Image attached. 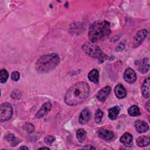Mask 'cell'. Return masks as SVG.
<instances>
[{
	"label": "cell",
	"instance_id": "24",
	"mask_svg": "<svg viewBox=\"0 0 150 150\" xmlns=\"http://www.w3.org/2000/svg\"><path fill=\"white\" fill-rule=\"evenodd\" d=\"M5 138L6 139V140L8 141H9V142L10 141L11 142V144L12 145V146H15V145H16V143H15V142H18L17 141V139L15 138V135L12 134H9L6 135L5 137Z\"/></svg>",
	"mask_w": 150,
	"mask_h": 150
},
{
	"label": "cell",
	"instance_id": "16",
	"mask_svg": "<svg viewBox=\"0 0 150 150\" xmlns=\"http://www.w3.org/2000/svg\"><path fill=\"white\" fill-rule=\"evenodd\" d=\"M149 80L150 78L147 77L142 85V95L146 98H149Z\"/></svg>",
	"mask_w": 150,
	"mask_h": 150
},
{
	"label": "cell",
	"instance_id": "22",
	"mask_svg": "<svg viewBox=\"0 0 150 150\" xmlns=\"http://www.w3.org/2000/svg\"><path fill=\"white\" fill-rule=\"evenodd\" d=\"M9 77L8 71L5 69H1L0 73V81L1 83H4L6 81Z\"/></svg>",
	"mask_w": 150,
	"mask_h": 150
},
{
	"label": "cell",
	"instance_id": "21",
	"mask_svg": "<svg viewBox=\"0 0 150 150\" xmlns=\"http://www.w3.org/2000/svg\"><path fill=\"white\" fill-rule=\"evenodd\" d=\"M86 136V132L83 128H80L77 131L76 137L79 142H82L85 139Z\"/></svg>",
	"mask_w": 150,
	"mask_h": 150
},
{
	"label": "cell",
	"instance_id": "12",
	"mask_svg": "<svg viewBox=\"0 0 150 150\" xmlns=\"http://www.w3.org/2000/svg\"><path fill=\"white\" fill-rule=\"evenodd\" d=\"M135 127L138 133H144L146 132L149 129L148 124L142 120H137L135 122Z\"/></svg>",
	"mask_w": 150,
	"mask_h": 150
},
{
	"label": "cell",
	"instance_id": "19",
	"mask_svg": "<svg viewBox=\"0 0 150 150\" xmlns=\"http://www.w3.org/2000/svg\"><path fill=\"white\" fill-rule=\"evenodd\" d=\"M150 139L148 137L141 136L137 139V144L139 147H145L149 144Z\"/></svg>",
	"mask_w": 150,
	"mask_h": 150
},
{
	"label": "cell",
	"instance_id": "15",
	"mask_svg": "<svg viewBox=\"0 0 150 150\" xmlns=\"http://www.w3.org/2000/svg\"><path fill=\"white\" fill-rule=\"evenodd\" d=\"M114 93L116 97L120 99L124 98L127 95V92L124 87L121 84H118L115 86Z\"/></svg>",
	"mask_w": 150,
	"mask_h": 150
},
{
	"label": "cell",
	"instance_id": "1",
	"mask_svg": "<svg viewBox=\"0 0 150 150\" xmlns=\"http://www.w3.org/2000/svg\"><path fill=\"white\" fill-rule=\"evenodd\" d=\"M90 87L84 81L77 82L71 86L64 96V102L69 105H76L82 103L88 96Z\"/></svg>",
	"mask_w": 150,
	"mask_h": 150
},
{
	"label": "cell",
	"instance_id": "28",
	"mask_svg": "<svg viewBox=\"0 0 150 150\" xmlns=\"http://www.w3.org/2000/svg\"><path fill=\"white\" fill-rule=\"evenodd\" d=\"M84 149H94L95 148L92 146L91 145H87L86 146H84Z\"/></svg>",
	"mask_w": 150,
	"mask_h": 150
},
{
	"label": "cell",
	"instance_id": "13",
	"mask_svg": "<svg viewBox=\"0 0 150 150\" xmlns=\"http://www.w3.org/2000/svg\"><path fill=\"white\" fill-rule=\"evenodd\" d=\"M133 138L131 134L129 133L126 132L120 138V142L127 147H131L133 144Z\"/></svg>",
	"mask_w": 150,
	"mask_h": 150
},
{
	"label": "cell",
	"instance_id": "3",
	"mask_svg": "<svg viewBox=\"0 0 150 150\" xmlns=\"http://www.w3.org/2000/svg\"><path fill=\"white\" fill-rule=\"evenodd\" d=\"M60 62V58L56 53H49L40 56L36 61L35 68L40 73H47L54 69Z\"/></svg>",
	"mask_w": 150,
	"mask_h": 150
},
{
	"label": "cell",
	"instance_id": "7",
	"mask_svg": "<svg viewBox=\"0 0 150 150\" xmlns=\"http://www.w3.org/2000/svg\"><path fill=\"white\" fill-rule=\"evenodd\" d=\"M148 34V31L146 29H141L139 30L136 34L133 40V46L134 47H137L139 46L142 41L145 39Z\"/></svg>",
	"mask_w": 150,
	"mask_h": 150
},
{
	"label": "cell",
	"instance_id": "20",
	"mask_svg": "<svg viewBox=\"0 0 150 150\" xmlns=\"http://www.w3.org/2000/svg\"><path fill=\"white\" fill-rule=\"evenodd\" d=\"M128 112L131 116H133V117L138 116L141 114L139 108L135 105H134L130 107L128 110Z\"/></svg>",
	"mask_w": 150,
	"mask_h": 150
},
{
	"label": "cell",
	"instance_id": "31",
	"mask_svg": "<svg viewBox=\"0 0 150 150\" xmlns=\"http://www.w3.org/2000/svg\"><path fill=\"white\" fill-rule=\"evenodd\" d=\"M49 149V148L47 147H42V148H39V149Z\"/></svg>",
	"mask_w": 150,
	"mask_h": 150
},
{
	"label": "cell",
	"instance_id": "6",
	"mask_svg": "<svg viewBox=\"0 0 150 150\" xmlns=\"http://www.w3.org/2000/svg\"><path fill=\"white\" fill-rule=\"evenodd\" d=\"M137 69L139 72L142 74L146 73L149 69V59L148 58H144L142 59L137 60L135 62Z\"/></svg>",
	"mask_w": 150,
	"mask_h": 150
},
{
	"label": "cell",
	"instance_id": "18",
	"mask_svg": "<svg viewBox=\"0 0 150 150\" xmlns=\"http://www.w3.org/2000/svg\"><path fill=\"white\" fill-rule=\"evenodd\" d=\"M88 78L91 82L98 84L99 81V74L97 69H93L90 71L88 75Z\"/></svg>",
	"mask_w": 150,
	"mask_h": 150
},
{
	"label": "cell",
	"instance_id": "27",
	"mask_svg": "<svg viewBox=\"0 0 150 150\" xmlns=\"http://www.w3.org/2000/svg\"><path fill=\"white\" fill-rule=\"evenodd\" d=\"M54 137L52 135H48L45 138V142L46 143V144H52L54 141Z\"/></svg>",
	"mask_w": 150,
	"mask_h": 150
},
{
	"label": "cell",
	"instance_id": "26",
	"mask_svg": "<svg viewBox=\"0 0 150 150\" xmlns=\"http://www.w3.org/2000/svg\"><path fill=\"white\" fill-rule=\"evenodd\" d=\"M24 129L29 132H32L34 131V126L31 124H26L24 125Z\"/></svg>",
	"mask_w": 150,
	"mask_h": 150
},
{
	"label": "cell",
	"instance_id": "11",
	"mask_svg": "<svg viewBox=\"0 0 150 150\" xmlns=\"http://www.w3.org/2000/svg\"><path fill=\"white\" fill-rule=\"evenodd\" d=\"M111 91V88L110 86H105L102 88L97 95V98L98 101L101 102H104L108 96Z\"/></svg>",
	"mask_w": 150,
	"mask_h": 150
},
{
	"label": "cell",
	"instance_id": "9",
	"mask_svg": "<svg viewBox=\"0 0 150 150\" xmlns=\"http://www.w3.org/2000/svg\"><path fill=\"white\" fill-rule=\"evenodd\" d=\"M124 79L125 81L127 83H133L137 79L136 73L133 69L131 68H128L125 70L124 73Z\"/></svg>",
	"mask_w": 150,
	"mask_h": 150
},
{
	"label": "cell",
	"instance_id": "5",
	"mask_svg": "<svg viewBox=\"0 0 150 150\" xmlns=\"http://www.w3.org/2000/svg\"><path fill=\"white\" fill-rule=\"evenodd\" d=\"M13 114V109L9 103H2L0 106V121L4 122L9 120Z\"/></svg>",
	"mask_w": 150,
	"mask_h": 150
},
{
	"label": "cell",
	"instance_id": "17",
	"mask_svg": "<svg viewBox=\"0 0 150 150\" xmlns=\"http://www.w3.org/2000/svg\"><path fill=\"white\" fill-rule=\"evenodd\" d=\"M120 108L118 105H115L108 110V116L111 120H115L117 117L118 115L120 113Z\"/></svg>",
	"mask_w": 150,
	"mask_h": 150
},
{
	"label": "cell",
	"instance_id": "4",
	"mask_svg": "<svg viewBox=\"0 0 150 150\" xmlns=\"http://www.w3.org/2000/svg\"><path fill=\"white\" fill-rule=\"evenodd\" d=\"M83 49L85 53L91 57L99 59H104L105 57L104 54L102 52L100 48L91 43L84 44L83 46Z\"/></svg>",
	"mask_w": 150,
	"mask_h": 150
},
{
	"label": "cell",
	"instance_id": "8",
	"mask_svg": "<svg viewBox=\"0 0 150 150\" xmlns=\"http://www.w3.org/2000/svg\"><path fill=\"white\" fill-rule=\"evenodd\" d=\"M52 107V105L50 102H46L44 103L41 107V108L39 109V110L36 114L35 118H40L43 117L45 115L47 114L48 112L50 111Z\"/></svg>",
	"mask_w": 150,
	"mask_h": 150
},
{
	"label": "cell",
	"instance_id": "29",
	"mask_svg": "<svg viewBox=\"0 0 150 150\" xmlns=\"http://www.w3.org/2000/svg\"><path fill=\"white\" fill-rule=\"evenodd\" d=\"M145 107L146 108V110H148V111L149 112V101H148L147 103H146V104L145 105Z\"/></svg>",
	"mask_w": 150,
	"mask_h": 150
},
{
	"label": "cell",
	"instance_id": "30",
	"mask_svg": "<svg viewBox=\"0 0 150 150\" xmlns=\"http://www.w3.org/2000/svg\"><path fill=\"white\" fill-rule=\"evenodd\" d=\"M28 149V148L26 146H21L19 148V149Z\"/></svg>",
	"mask_w": 150,
	"mask_h": 150
},
{
	"label": "cell",
	"instance_id": "25",
	"mask_svg": "<svg viewBox=\"0 0 150 150\" xmlns=\"http://www.w3.org/2000/svg\"><path fill=\"white\" fill-rule=\"evenodd\" d=\"M20 74L18 71H13L11 74V79L13 81H18L19 79Z\"/></svg>",
	"mask_w": 150,
	"mask_h": 150
},
{
	"label": "cell",
	"instance_id": "2",
	"mask_svg": "<svg viewBox=\"0 0 150 150\" xmlns=\"http://www.w3.org/2000/svg\"><path fill=\"white\" fill-rule=\"evenodd\" d=\"M110 23L98 21L93 23L88 29V37L91 42H97L107 38L110 34Z\"/></svg>",
	"mask_w": 150,
	"mask_h": 150
},
{
	"label": "cell",
	"instance_id": "14",
	"mask_svg": "<svg viewBox=\"0 0 150 150\" xmlns=\"http://www.w3.org/2000/svg\"><path fill=\"white\" fill-rule=\"evenodd\" d=\"M91 117V112L88 108H85L81 111L79 115V122L83 125L86 124L90 120Z\"/></svg>",
	"mask_w": 150,
	"mask_h": 150
},
{
	"label": "cell",
	"instance_id": "10",
	"mask_svg": "<svg viewBox=\"0 0 150 150\" xmlns=\"http://www.w3.org/2000/svg\"><path fill=\"white\" fill-rule=\"evenodd\" d=\"M98 135L100 138L105 141L111 140L114 137V133L112 131L101 128L98 131Z\"/></svg>",
	"mask_w": 150,
	"mask_h": 150
},
{
	"label": "cell",
	"instance_id": "23",
	"mask_svg": "<svg viewBox=\"0 0 150 150\" xmlns=\"http://www.w3.org/2000/svg\"><path fill=\"white\" fill-rule=\"evenodd\" d=\"M103 111L98 109L96 111V113H95V117H94V120H95V121L97 123H100L102 120V118H103Z\"/></svg>",
	"mask_w": 150,
	"mask_h": 150
}]
</instances>
